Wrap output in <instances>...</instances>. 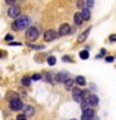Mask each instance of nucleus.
<instances>
[{"label": "nucleus", "mask_w": 116, "mask_h": 120, "mask_svg": "<svg viewBox=\"0 0 116 120\" xmlns=\"http://www.w3.org/2000/svg\"><path fill=\"white\" fill-rule=\"evenodd\" d=\"M30 22H31L30 16H28V15H20L19 18H16L14 20V22L11 24V28H13V30H15V31H20V30L28 29Z\"/></svg>", "instance_id": "f257e3e1"}, {"label": "nucleus", "mask_w": 116, "mask_h": 120, "mask_svg": "<svg viewBox=\"0 0 116 120\" xmlns=\"http://www.w3.org/2000/svg\"><path fill=\"white\" fill-rule=\"evenodd\" d=\"M39 36V29L36 26H29L26 29V33H25V38L28 39L29 41H35Z\"/></svg>", "instance_id": "f03ea898"}, {"label": "nucleus", "mask_w": 116, "mask_h": 120, "mask_svg": "<svg viewBox=\"0 0 116 120\" xmlns=\"http://www.w3.org/2000/svg\"><path fill=\"white\" fill-rule=\"evenodd\" d=\"M22 108H24V104H22V101L19 99V98L10 100V109H11V110H14V111H20Z\"/></svg>", "instance_id": "7ed1b4c3"}, {"label": "nucleus", "mask_w": 116, "mask_h": 120, "mask_svg": "<svg viewBox=\"0 0 116 120\" xmlns=\"http://www.w3.org/2000/svg\"><path fill=\"white\" fill-rule=\"evenodd\" d=\"M71 93H72V99L76 101V103H82L84 101V95H82V90L79 89V88H74L71 90Z\"/></svg>", "instance_id": "20e7f679"}, {"label": "nucleus", "mask_w": 116, "mask_h": 120, "mask_svg": "<svg viewBox=\"0 0 116 120\" xmlns=\"http://www.w3.org/2000/svg\"><path fill=\"white\" fill-rule=\"evenodd\" d=\"M7 15H9L10 18H14V19L19 18L20 16V6H18V5L10 6L9 10H7Z\"/></svg>", "instance_id": "39448f33"}, {"label": "nucleus", "mask_w": 116, "mask_h": 120, "mask_svg": "<svg viewBox=\"0 0 116 120\" xmlns=\"http://www.w3.org/2000/svg\"><path fill=\"white\" fill-rule=\"evenodd\" d=\"M56 38H58V33H56L55 30H52V29H49L44 33L45 41H52V40H55Z\"/></svg>", "instance_id": "423d86ee"}, {"label": "nucleus", "mask_w": 116, "mask_h": 120, "mask_svg": "<svg viewBox=\"0 0 116 120\" xmlns=\"http://www.w3.org/2000/svg\"><path fill=\"white\" fill-rule=\"evenodd\" d=\"M70 33H71L70 25H69V24H66V22H64V24L60 25L58 35H60V36H65V35H67V34H70Z\"/></svg>", "instance_id": "0eeeda50"}, {"label": "nucleus", "mask_w": 116, "mask_h": 120, "mask_svg": "<svg viewBox=\"0 0 116 120\" xmlns=\"http://www.w3.org/2000/svg\"><path fill=\"white\" fill-rule=\"evenodd\" d=\"M69 79H70L69 74L65 73V71H61V73H58V74L55 75V80L58 81V82H64V84H65Z\"/></svg>", "instance_id": "6e6552de"}, {"label": "nucleus", "mask_w": 116, "mask_h": 120, "mask_svg": "<svg viewBox=\"0 0 116 120\" xmlns=\"http://www.w3.org/2000/svg\"><path fill=\"white\" fill-rule=\"evenodd\" d=\"M94 115H95V111L92 110V108H89V109H86V110L82 111L81 120H92Z\"/></svg>", "instance_id": "1a4fd4ad"}, {"label": "nucleus", "mask_w": 116, "mask_h": 120, "mask_svg": "<svg viewBox=\"0 0 116 120\" xmlns=\"http://www.w3.org/2000/svg\"><path fill=\"white\" fill-rule=\"evenodd\" d=\"M22 110H24V115L26 118H28V116H33L35 114V109H34V106H31V105H24Z\"/></svg>", "instance_id": "9d476101"}, {"label": "nucleus", "mask_w": 116, "mask_h": 120, "mask_svg": "<svg viewBox=\"0 0 116 120\" xmlns=\"http://www.w3.org/2000/svg\"><path fill=\"white\" fill-rule=\"evenodd\" d=\"M90 31H91V26H90V28H87L84 33H81L80 35H79V38H77V43H84V41L87 39V36H89Z\"/></svg>", "instance_id": "9b49d317"}, {"label": "nucleus", "mask_w": 116, "mask_h": 120, "mask_svg": "<svg viewBox=\"0 0 116 120\" xmlns=\"http://www.w3.org/2000/svg\"><path fill=\"white\" fill-rule=\"evenodd\" d=\"M86 101L89 103V106H96L97 104H99V98H97L96 95H90L87 99H85Z\"/></svg>", "instance_id": "f8f14e48"}, {"label": "nucleus", "mask_w": 116, "mask_h": 120, "mask_svg": "<svg viewBox=\"0 0 116 120\" xmlns=\"http://www.w3.org/2000/svg\"><path fill=\"white\" fill-rule=\"evenodd\" d=\"M81 15H82V18H84V20H85V21L90 20V18H91V13H90V9H87V8H82Z\"/></svg>", "instance_id": "ddd939ff"}, {"label": "nucleus", "mask_w": 116, "mask_h": 120, "mask_svg": "<svg viewBox=\"0 0 116 120\" xmlns=\"http://www.w3.org/2000/svg\"><path fill=\"white\" fill-rule=\"evenodd\" d=\"M74 22L76 25H81L82 22H84V18H82L81 13H76V14L74 15Z\"/></svg>", "instance_id": "4468645a"}, {"label": "nucleus", "mask_w": 116, "mask_h": 120, "mask_svg": "<svg viewBox=\"0 0 116 120\" xmlns=\"http://www.w3.org/2000/svg\"><path fill=\"white\" fill-rule=\"evenodd\" d=\"M75 82H76L77 85L82 86V85H85V84H86V80H85V78H84V76H81V75H79V76H76V78H75Z\"/></svg>", "instance_id": "2eb2a0df"}, {"label": "nucleus", "mask_w": 116, "mask_h": 120, "mask_svg": "<svg viewBox=\"0 0 116 120\" xmlns=\"http://www.w3.org/2000/svg\"><path fill=\"white\" fill-rule=\"evenodd\" d=\"M74 84H75V80H72V79H69V80L65 82V89H66V90H72V89H74Z\"/></svg>", "instance_id": "dca6fc26"}, {"label": "nucleus", "mask_w": 116, "mask_h": 120, "mask_svg": "<svg viewBox=\"0 0 116 120\" xmlns=\"http://www.w3.org/2000/svg\"><path fill=\"white\" fill-rule=\"evenodd\" d=\"M21 82H22V85H24V86H30V82H31V78L24 76V78L21 79Z\"/></svg>", "instance_id": "f3484780"}, {"label": "nucleus", "mask_w": 116, "mask_h": 120, "mask_svg": "<svg viewBox=\"0 0 116 120\" xmlns=\"http://www.w3.org/2000/svg\"><path fill=\"white\" fill-rule=\"evenodd\" d=\"M47 64L50 66H54L55 64H56V58H55V56H52V55L49 56V58H47Z\"/></svg>", "instance_id": "a211bd4d"}, {"label": "nucleus", "mask_w": 116, "mask_h": 120, "mask_svg": "<svg viewBox=\"0 0 116 120\" xmlns=\"http://www.w3.org/2000/svg\"><path fill=\"white\" fill-rule=\"evenodd\" d=\"M79 55H80V58H81L82 60H86V59H89V56H90L87 50H82V51H81Z\"/></svg>", "instance_id": "6ab92c4d"}, {"label": "nucleus", "mask_w": 116, "mask_h": 120, "mask_svg": "<svg viewBox=\"0 0 116 120\" xmlns=\"http://www.w3.org/2000/svg\"><path fill=\"white\" fill-rule=\"evenodd\" d=\"M28 46L31 48V49H44L43 45H33V44H30V43H28Z\"/></svg>", "instance_id": "aec40b11"}, {"label": "nucleus", "mask_w": 116, "mask_h": 120, "mask_svg": "<svg viewBox=\"0 0 116 120\" xmlns=\"http://www.w3.org/2000/svg\"><path fill=\"white\" fill-rule=\"evenodd\" d=\"M41 79V75L40 74H34L33 76H31V80H34V81H37V80H40Z\"/></svg>", "instance_id": "412c9836"}, {"label": "nucleus", "mask_w": 116, "mask_h": 120, "mask_svg": "<svg viewBox=\"0 0 116 120\" xmlns=\"http://www.w3.org/2000/svg\"><path fill=\"white\" fill-rule=\"evenodd\" d=\"M13 39H14V36L11 35V34H7V35H5V40L7 41V43H10V41L13 40Z\"/></svg>", "instance_id": "4be33fe9"}, {"label": "nucleus", "mask_w": 116, "mask_h": 120, "mask_svg": "<svg viewBox=\"0 0 116 120\" xmlns=\"http://www.w3.org/2000/svg\"><path fill=\"white\" fill-rule=\"evenodd\" d=\"M45 79H46V81H49V82H51V81H52V75L47 73L46 75H45Z\"/></svg>", "instance_id": "5701e85b"}, {"label": "nucleus", "mask_w": 116, "mask_h": 120, "mask_svg": "<svg viewBox=\"0 0 116 120\" xmlns=\"http://www.w3.org/2000/svg\"><path fill=\"white\" fill-rule=\"evenodd\" d=\"M109 40H110L111 43H114V41H116V34H111V35L109 36Z\"/></svg>", "instance_id": "b1692460"}, {"label": "nucleus", "mask_w": 116, "mask_h": 120, "mask_svg": "<svg viewBox=\"0 0 116 120\" xmlns=\"http://www.w3.org/2000/svg\"><path fill=\"white\" fill-rule=\"evenodd\" d=\"M16 120H26V116H25L24 114H19V115L16 116Z\"/></svg>", "instance_id": "393cba45"}, {"label": "nucleus", "mask_w": 116, "mask_h": 120, "mask_svg": "<svg viewBox=\"0 0 116 120\" xmlns=\"http://www.w3.org/2000/svg\"><path fill=\"white\" fill-rule=\"evenodd\" d=\"M105 61L106 63H112L114 61V58H112V56H106V58H105Z\"/></svg>", "instance_id": "a878e982"}, {"label": "nucleus", "mask_w": 116, "mask_h": 120, "mask_svg": "<svg viewBox=\"0 0 116 120\" xmlns=\"http://www.w3.org/2000/svg\"><path fill=\"white\" fill-rule=\"evenodd\" d=\"M62 60H64V61H66V63H72V60H71L69 56H62Z\"/></svg>", "instance_id": "bb28decb"}, {"label": "nucleus", "mask_w": 116, "mask_h": 120, "mask_svg": "<svg viewBox=\"0 0 116 120\" xmlns=\"http://www.w3.org/2000/svg\"><path fill=\"white\" fill-rule=\"evenodd\" d=\"M85 5H87V9H89V8H91V6L94 5V1H86Z\"/></svg>", "instance_id": "cd10ccee"}, {"label": "nucleus", "mask_w": 116, "mask_h": 120, "mask_svg": "<svg viewBox=\"0 0 116 120\" xmlns=\"http://www.w3.org/2000/svg\"><path fill=\"white\" fill-rule=\"evenodd\" d=\"M77 6H79V8H82V6L85 8V1H79V3H77Z\"/></svg>", "instance_id": "c85d7f7f"}, {"label": "nucleus", "mask_w": 116, "mask_h": 120, "mask_svg": "<svg viewBox=\"0 0 116 120\" xmlns=\"http://www.w3.org/2000/svg\"><path fill=\"white\" fill-rule=\"evenodd\" d=\"M10 45H13V46H21V43H10Z\"/></svg>", "instance_id": "c756f323"}, {"label": "nucleus", "mask_w": 116, "mask_h": 120, "mask_svg": "<svg viewBox=\"0 0 116 120\" xmlns=\"http://www.w3.org/2000/svg\"><path fill=\"white\" fill-rule=\"evenodd\" d=\"M105 52H106V50H105V49H101V54H100V55H104Z\"/></svg>", "instance_id": "7c9ffc66"}, {"label": "nucleus", "mask_w": 116, "mask_h": 120, "mask_svg": "<svg viewBox=\"0 0 116 120\" xmlns=\"http://www.w3.org/2000/svg\"><path fill=\"white\" fill-rule=\"evenodd\" d=\"M1 56H3V52H1V51H0V58H1Z\"/></svg>", "instance_id": "2f4dec72"}, {"label": "nucleus", "mask_w": 116, "mask_h": 120, "mask_svg": "<svg viewBox=\"0 0 116 120\" xmlns=\"http://www.w3.org/2000/svg\"><path fill=\"white\" fill-rule=\"evenodd\" d=\"M95 120H99V119H97V118H96V119H95Z\"/></svg>", "instance_id": "473e14b6"}, {"label": "nucleus", "mask_w": 116, "mask_h": 120, "mask_svg": "<svg viewBox=\"0 0 116 120\" xmlns=\"http://www.w3.org/2000/svg\"><path fill=\"white\" fill-rule=\"evenodd\" d=\"M71 120H75V119H71Z\"/></svg>", "instance_id": "72a5a7b5"}]
</instances>
